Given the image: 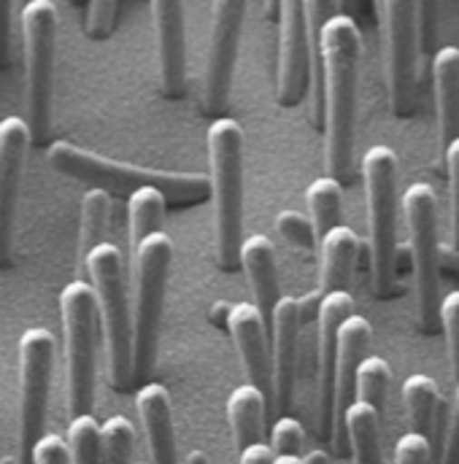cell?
Returning <instances> with one entry per match:
<instances>
[{"label":"cell","mask_w":459,"mask_h":464,"mask_svg":"<svg viewBox=\"0 0 459 464\" xmlns=\"http://www.w3.org/2000/svg\"><path fill=\"white\" fill-rule=\"evenodd\" d=\"M362 35L348 14L327 19L319 35V73H322V130L325 165L341 187L354 179V140H356V90H359Z\"/></svg>","instance_id":"1"},{"label":"cell","mask_w":459,"mask_h":464,"mask_svg":"<svg viewBox=\"0 0 459 464\" xmlns=\"http://www.w3.org/2000/svg\"><path fill=\"white\" fill-rule=\"evenodd\" d=\"M46 160L63 176L109 195H132L138 189H157L168 206H198L211 198L209 176L203 173H168L130 162L109 160L103 154L79 149L68 140H54L46 149Z\"/></svg>","instance_id":"2"},{"label":"cell","mask_w":459,"mask_h":464,"mask_svg":"<svg viewBox=\"0 0 459 464\" xmlns=\"http://www.w3.org/2000/svg\"><path fill=\"white\" fill-rule=\"evenodd\" d=\"M209 184L214 198L217 265L225 273L240 270L243 243V127L217 116L209 127Z\"/></svg>","instance_id":"3"},{"label":"cell","mask_w":459,"mask_h":464,"mask_svg":"<svg viewBox=\"0 0 459 464\" xmlns=\"http://www.w3.org/2000/svg\"><path fill=\"white\" fill-rule=\"evenodd\" d=\"M84 278L95 289L98 322L103 324L109 381L116 392L132 386V314L127 297L124 256L119 246L103 240L84 259Z\"/></svg>","instance_id":"4"},{"label":"cell","mask_w":459,"mask_h":464,"mask_svg":"<svg viewBox=\"0 0 459 464\" xmlns=\"http://www.w3.org/2000/svg\"><path fill=\"white\" fill-rule=\"evenodd\" d=\"M173 265V240L154 232L132 254L135 300H132V383H143L157 364L160 327L165 311L168 276Z\"/></svg>","instance_id":"5"},{"label":"cell","mask_w":459,"mask_h":464,"mask_svg":"<svg viewBox=\"0 0 459 464\" xmlns=\"http://www.w3.org/2000/svg\"><path fill=\"white\" fill-rule=\"evenodd\" d=\"M57 5L54 0H24L19 11L24 54V121L30 140L44 143L52 127L54 54H57Z\"/></svg>","instance_id":"6"},{"label":"cell","mask_w":459,"mask_h":464,"mask_svg":"<svg viewBox=\"0 0 459 464\" xmlns=\"http://www.w3.org/2000/svg\"><path fill=\"white\" fill-rule=\"evenodd\" d=\"M362 181L367 200L373 286L378 297H389L395 289L397 265V154L384 143L370 146L362 154Z\"/></svg>","instance_id":"7"},{"label":"cell","mask_w":459,"mask_h":464,"mask_svg":"<svg viewBox=\"0 0 459 464\" xmlns=\"http://www.w3.org/2000/svg\"><path fill=\"white\" fill-rule=\"evenodd\" d=\"M60 319L65 338L68 411L87 416L95 408V346H98V300L90 281H71L60 292Z\"/></svg>","instance_id":"8"},{"label":"cell","mask_w":459,"mask_h":464,"mask_svg":"<svg viewBox=\"0 0 459 464\" xmlns=\"http://www.w3.org/2000/svg\"><path fill=\"white\" fill-rule=\"evenodd\" d=\"M405 227L414 251V278L419 319L427 333L438 330L441 305V243H438V198L430 184H411L403 195Z\"/></svg>","instance_id":"9"},{"label":"cell","mask_w":459,"mask_h":464,"mask_svg":"<svg viewBox=\"0 0 459 464\" xmlns=\"http://www.w3.org/2000/svg\"><path fill=\"white\" fill-rule=\"evenodd\" d=\"M54 372V335L30 327L19 338V464H33V449L46 432Z\"/></svg>","instance_id":"10"},{"label":"cell","mask_w":459,"mask_h":464,"mask_svg":"<svg viewBox=\"0 0 459 464\" xmlns=\"http://www.w3.org/2000/svg\"><path fill=\"white\" fill-rule=\"evenodd\" d=\"M386 49V84L395 116H411L419 65V0H376Z\"/></svg>","instance_id":"11"},{"label":"cell","mask_w":459,"mask_h":464,"mask_svg":"<svg viewBox=\"0 0 459 464\" xmlns=\"http://www.w3.org/2000/svg\"><path fill=\"white\" fill-rule=\"evenodd\" d=\"M246 8L249 0H211V33H209V52L203 68L200 111L214 119L225 114L230 103Z\"/></svg>","instance_id":"12"},{"label":"cell","mask_w":459,"mask_h":464,"mask_svg":"<svg viewBox=\"0 0 459 464\" xmlns=\"http://www.w3.org/2000/svg\"><path fill=\"white\" fill-rule=\"evenodd\" d=\"M268 14L278 16L276 49V101L284 109L300 106L311 84L308 35L303 0H268Z\"/></svg>","instance_id":"13"},{"label":"cell","mask_w":459,"mask_h":464,"mask_svg":"<svg viewBox=\"0 0 459 464\" xmlns=\"http://www.w3.org/2000/svg\"><path fill=\"white\" fill-rule=\"evenodd\" d=\"M354 314L351 292H327L319 303L317 316V424L319 435H333V378L338 353V327Z\"/></svg>","instance_id":"14"},{"label":"cell","mask_w":459,"mask_h":464,"mask_svg":"<svg viewBox=\"0 0 459 464\" xmlns=\"http://www.w3.org/2000/svg\"><path fill=\"white\" fill-rule=\"evenodd\" d=\"M270 362H273V408L287 416L295 400V378H298V359H300V305L298 297L281 295L270 319Z\"/></svg>","instance_id":"15"},{"label":"cell","mask_w":459,"mask_h":464,"mask_svg":"<svg viewBox=\"0 0 459 464\" xmlns=\"http://www.w3.org/2000/svg\"><path fill=\"white\" fill-rule=\"evenodd\" d=\"M30 130L22 116L0 119V267L11 262V232L19 198V181L27 160Z\"/></svg>","instance_id":"16"},{"label":"cell","mask_w":459,"mask_h":464,"mask_svg":"<svg viewBox=\"0 0 459 464\" xmlns=\"http://www.w3.org/2000/svg\"><path fill=\"white\" fill-rule=\"evenodd\" d=\"M160 87L168 98L187 95V14L184 0H151Z\"/></svg>","instance_id":"17"},{"label":"cell","mask_w":459,"mask_h":464,"mask_svg":"<svg viewBox=\"0 0 459 464\" xmlns=\"http://www.w3.org/2000/svg\"><path fill=\"white\" fill-rule=\"evenodd\" d=\"M228 330L238 348L240 364L251 386H257L273 408V362H270V335L262 314L254 303H232L228 314Z\"/></svg>","instance_id":"18"},{"label":"cell","mask_w":459,"mask_h":464,"mask_svg":"<svg viewBox=\"0 0 459 464\" xmlns=\"http://www.w3.org/2000/svg\"><path fill=\"white\" fill-rule=\"evenodd\" d=\"M373 341L370 322L359 314H351L338 327V353H336V378H333V446L338 454L346 451L344 413L354 402V375L359 362L367 356V348Z\"/></svg>","instance_id":"19"},{"label":"cell","mask_w":459,"mask_h":464,"mask_svg":"<svg viewBox=\"0 0 459 464\" xmlns=\"http://www.w3.org/2000/svg\"><path fill=\"white\" fill-rule=\"evenodd\" d=\"M135 408L149 443L151 464H179L173 402L162 383H143L135 394Z\"/></svg>","instance_id":"20"},{"label":"cell","mask_w":459,"mask_h":464,"mask_svg":"<svg viewBox=\"0 0 459 464\" xmlns=\"http://www.w3.org/2000/svg\"><path fill=\"white\" fill-rule=\"evenodd\" d=\"M240 267L249 278L251 295H254V308L262 314L265 324L281 300V281H278V262H276V248L270 237L265 235H249L240 243Z\"/></svg>","instance_id":"21"},{"label":"cell","mask_w":459,"mask_h":464,"mask_svg":"<svg viewBox=\"0 0 459 464\" xmlns=\"http://www.w3.org/2000/svg\"><path fill=\"white\" fill-rule=\"evenodd\" d=\"M319 292L327 295V292H348V281L354 276V267H356V256H359V235L338 225L330 232H325L319 237Z\"/></svg>","instance_id":"22"},{"label":"cell","mask_w":459,"mask_h":464,"mask_svg":"<svg viewBox=\"0 0 459 464\" xmlns=\"http://www.w3.org/2000/svg\"><path fill=\"white\" fill-rule=\"evenodd\" d=\"M441 149L459 135V46H441L433 57Z\"/></svg>","instance_id":"23"},{"label":"cell","mask_w":459,"mask_h":464,"mask_svg":"<svg viewBox=\"0 0 459 464\" xmlns=\"http://www.w3.org/2000/svg\"><path fill=\"white\" fill-rule=\"evenodd\" d=\"M268 402L262 392L251 383H240L230 392L228 397V419L235 438V451H243L251 443H259L265 438V416Z\"/></svg>","instance_id":"24"},{"label":"cell","mask_w":459,"mask_h":464,"mask_svg":"<svg viewBox=\"0 0 459 464\" xmlns=\"http://www.w3.org/2000/svg\"><path fill=\"white\" fill-rule=\"evenodd\" d=\"M346 446L356 464H381V416L362 400H354L344 413Z\"/></svg>","instance_id":"25"},{"label":"cell","mask_w":459,"mask_h":464,"mask_svg":"<svg viewBox=\"0 0 459 464\" xmlns=\"http://www.w3.org/2000/svg\"><path fill=\"white\" fill-rule=\"evenodd\" d=\"M403 402H405V411H408V419H411V427H414L411 432H419V435L433 440L435 413H438V405H441L438 383L425 372L408 375L405 383H403Z\"/></svg>","instance_id":"26"},{"label":"cell","mask_w":459,"mask_h":464,"mask_svg":"<svg viewBox=\"0 0 459 464\" xmlns=\"http://www.w3.org/2000/svg\"><path fill=\"white\" fill-rule=\"evenodd\" d=\"M306 203H308V214H311V227L317 240L330 232L333 227L341 225V214H344V187L333 179V176H322L314 179L306 189Z\"/></svg>","instance_id":"27"},{"label":"cell","mask_w":459,"mask_h":464,"mask_svg":"<svg viewBox=\"0 0 459 464\" xmlns=\"http://www.w3.org/2000/svg\"><path fill=\"white\" fill-rule=\"evenodd\" d=\"M109 214H112V195L103 189L90 187L82 198V227H79V281L84 278V259L87 254L103 243V232L109 225Z\"/></svg>","instance_id":"28"},{"label":"cell","mask_w":459,"mask_h":464,"mask_svg":"<svg viewBox=\"0 0 459 464\" xmlns=\"http://www.w3.org/2000/svg\"><path fill=\"white\" fill-rule=\"evenodd\" d=\"M165 198L157 189H138L127 198V225H130V251L141 246L154 232H162L165 225Z\"/></svg>","instance_id":"29"},{"label":"cell","mask_w":459,"mask_h":464,"mask_svg":"<svg viewBox=\"0 0 459 464\" xmlns=\"http://www.w3.org/2000/svg\"><path fill=\"white\" fill-rule=\"evenodd\" d=\"M389 386H392V370H389L386 359L367 353L359 362L356 375H354V400L367 402L370 408L378 411V416H384L386 397H389Z\"/></svg>","instance_id":"30"},{"label":"cell","mask_w":459,"mask_h":464,"mask_svg":"<svg viewBox=\"0 0 459 464\" xmlns=\"http://www.w3.org/2000/svg\"><path fill=\"white\" fill-rule=\"evenodd\" d=\"M65 443L71 464H101V424L93 419V413L71 419Z\"/></svg>","instance_id":"31"},{"label":"cell","mask_w":459,"mask_h":464,"mask_svg":"<svg viewBox=\"0 0 459 464\" xmlns=\"http://www.w3.org/2000/svg\"><path fill=\"white\" fill-rule=\"evenodd\" d=\"M132 424L124 416H109L101 424V464L132 462Z\"/></svg>","instance_id":"32"},{"label":"cell","mask_w":459,"mask_h":464,"mask_svg":"<svg viewBox=\"0 0 459 464\" xmlns=\"http://www.w3.org/2000/svg\"><path fill=\"white\" fill-rule=\"evenodd\" d=\"M306 440V430L295 416H278V421L270 430V449L276 457H300Z\"/></svg>","instance_id":"33"},{"label":"cell","mask_w":459,"mask_h":464,"mask_svg":"<svg viewBox=\"0 0 459 464\" xmlns=\"http://www.w3.org/2000/svg\"><path fill=\"white\" fill-rule=\"evenodd\" d=\"M276 232L289 246H295L300 251H317V246H319V240L314 235V227H311V219H306L298 211H281L276 217Z\"/></svg>","instance_id":"34"},{"label":"cell","mask_w":459,"mask_h":464,"mask_svg":"<svg viewBox=\"0 0 459 464\" xmlns=\"http://www.w3.org/2000/svg\"><path fill=\"white\" fill-rule=\"evenodd\" d=\"M116 3L119 0H87L84 3V35L90 41H103L114 33Z\"/></svg>","instance_id":"35"},{"label":"cell","mask_w":459,"mask_h":464,"mask_svg":"<svg viewBox=\"0 0 459 464\" xmlns=\"http://www.w3.org/2000/svg\"><path fill=\"white\" fill-rule=\"evenodd\" d=\"M438 327H444L446 333V346H449V359H452V370L459 381V289L449 292L446 297H441L438 305Z\"/></svg>","instance_id":"36"},{"label":"cell","mask_w":459,"mask_h":464,"mask_svg":"<svg viewBox=\"0 0 459 464\" xmlns=\"http://www.w3.org/2000/svg\"><path fill=\"white\" fill-rule=\"evenodd\" d=\"M433 440L419 432H405L395 446V464H430Z\"/></svg>","instance_id":"37"},{"label":"cell","mask_w":459,"mask_h":464,"mask_svg":"<svg viewBox=\"0 0 459 464\" xmlns=\"http://www.w3.org/2000/svg\"><path fill=\"white\" fill-rule=\"evenodd\" d=\"M446 173H449V198H452V235L459 248V135L444 151Z\"/></svg>","instance_id":"38"},{"label":"cell","mask_w":459,"mask_h":464,"mask_svg":"<svg viewBox=\"0 0 459 464\" xmlns=\"http://www.w3.org/2000/svg\"><path fill=\"white\" fill-rule=\"evenodd\" d=\"M33 464H71L65 438L54 432H44V438L33 449Z\"/></svg>","instance_id":"39"},{"label":"cell","mask_w":459,"mask_h":464,"mask_svg":"<svg viewBox=\"0 0 459 464\" xmlns=\"http://www.w3.org/2000/svg\"><path fill=\"white\" fill-rule=\"evenodd\" d=\"M438 33V0H419V46L427 52Z\"/></svg>","instance_id":"40"},{"label":"cell","mask_w":459,"mask_h":464,"mask_svg":"<svg viewBox=\"0 0 459 464\" xmlns=\"http://www.w3.org/2000/svg\"><path fill=\"white\" fill-rule=\"evenodd\" d=\"M441 464H459V381H457V392H454L452 419H449V432H446V440H444Z\"/></svg>","instance_id":"41"},{"label":"cell","mask_w":459,"mask_h":464,"mask_svg":"<svg viewBox=\"0 0 459 464\" xmlns=\"http://www.w3.org/2000/svg\"><path fill=\"white\" fill-rule=\"evenodd\" d=\"M11 57V0H0V68Z\"/></svg>","instance_id":"42"},{"label":"cell","mask_w":459,"mask_h":464,"mask_svg":"<svg viewBox=\"0 0 459 464\" xmlns=\"http://www.w3.org/2000/svg\"><path fill=\"white\" fill-rule=\"evenodd\" d=\"M273 459H276V454L265 440L251 443L243 451H238V462L240 464H273Z\"/></svg>","instance_id":"43"},{"label":"cell","mask_w":459,"mask_h":464,"mask_svg":"<svg viewBox=\"0 0 459 464\" xmlns=\"http://www.w3.org/2000/svg\"><path fill=\"white\" fill-rule=\"evenodd\" d=\"M228 314H230V305H225V303H217V305L211 308V314H209V316H211V322H214L217 327H220V324H225V327H228Z\"/></svg>","instance_id":"44"},{"label":"cell","mask_w":459,"mask_h":464,"mask_svg":"<svg viewBox=\"0 0 459 464\" xmlns=\"http://www.w3.org/2000/svg\"><path fill=\"white\" fill-rule=\"evenodd\" d=\"M303 459V457H300ZM303 464H330V459H327V454L325 451H308L306 454V459H303Z\"/></svg>","instance_id":"45"},{"label":"cell","mask_w":459,"mask_h":464,"mask_svg":"<svg viewBox=\"0 0 459 464\" xmlns=\"http://www.w3.org/2000/svg\"><path fill=\"white\" fill-rule=\"evenodd\" d=\"M187 464H209V459H206V454H203V451H192V454H190V459H187Z\"/></svg>","instance_id":"46"},{"label":"cell","mask_w":459,"mask_h":464,"mask_svg":"<svg viewBox=\"0 0 459 464\" xmlns=\"http://www.w3.org/2000/svg\"><path fill=\"white\" fill-rule=\"evenodd\" d=\"M273 464H303V459L300 457H276Z\"/></svg>","instance_id":"47"},{"label":"cell","mask_w":459,"mask_h":464,"mask_svg":"<svg viewBox=\"0 0 459 464\" xmlns=\"http://www.w3.org/2000/svg\"><path fill=\"white\" fill-rule=\"evenodd\" d=\"M71 3H73V5H84L87 0H71Z\"/></svg>","instance_id":"48"},{"label":"cell","mask_w":459,"mask_h":464,"mask_svg":"<svg viewBox=\"0 0 459 464\" xmlns=\"http://www.w3.org/2000/svg\"><path fill=\"white\" fill-rule=\"evenodd\" d=\"M0 464H16V462H14V459H3V462H0Z\"/></svg>","instance_id":"49"},{"label":"cell","mask_w":459,"mask_h":464,"mask_svg":"<svg viewBox=\"0 0 459 464\" xmlns=\"http://www.w3.org/2000/svg\"><path fill=\"white\" fill-rule=\"evenodd\" d=\"M346 3H351V0H346Z\"/></svg>","instance_id":"50"},{"label":"cell","mask_w":459,"mask_h":464,"mask_svg":"<svg viewBox=\"0 0 459 464\" xmlns=\"http://www.w3.org/2000/svg\"><path fill=\"white\" fill-rule=\"evenodd\" d=\"M22 3H24V0H22Z\"/></svg>","instance_id":"51"}]
</instances>
